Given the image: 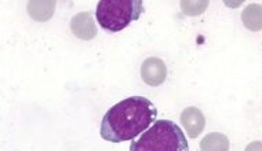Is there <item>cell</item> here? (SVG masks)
I'll use <instances>...</instances> for the list:
<instances>
[{
  "instance_id": "obj_1",
  "label": "cell",
  "mask_w": 262,
  "mask_h": 151,
  "mask_svg": "<svg viewBox=\"0 0 262 151\" xmlns=\"http://www.w3.org/2000/svg\"><path fill=\"white\" fill-rule=\"evenodd\" d=\"M158 117V110L149 99L130 96L112 106L101 121V138L106 142L133 140L149 128Z\"/></svg>"
},
{
  "instance_id": "obj_2",
  "label": "cell",
  "mask_w": 262,
  "mask_h": 151,
  "mask_svg": "<svg viewBox=\"0 0 262 151\" xmlns=\"http://www.w3.org/2000/svg\"><path fill=\"white\" fill-rule=\"evenodd\" d=\"M130 151H189L185 134L176 122L158 120L130 144Z\"/></svg>"
},
{
  "instance_id": "obj_3",
  "label": "cell",
  "mask_w": 262,
  "mask_h": 151,
  "mask_svg": "<svg viewBox=\"0 0 262 151\" xmlns=\"http://www.w3.org/2000/svg\"><path fill=\"white\" fill-rule=\"evenodd\" d=\"M142 11V0H101L97 5L95 17L104 31L115 33L137 21Z\"/></svg>"
},
{
  "instance_id": "obj_4",
  "label": "cell",
  "mask_w": 262,
  "mask_h": 151,
  "mask_svg": "<svg viewBox=\"0 0 262 151\" xmlns=\"http://www.w3.org/2000/svg\"><path fill=\"white\" fill-rule=\"evenodd\" d=\"M141 77L148 85H162L167 79V66L160 58H146L141 65Z\"/></svg>"
},
{
  "instance_id": "obj_5",
  "label": "cell",
  "mask_w": 262,
  "mask_h": 151,
  "mask_svg": "<svg viewBox=\"0 0 262 151\" xmlns=\"http://www.w3.org/2000/svg\"><path fill=\"white\" fill-rule=\"evenodd\" d=\"M71 31L80 40H91L97 36V27L89 11L79 13L71 19Z\"/></svg>"
},
{
  "instance_id": "obj_6",
  "label": "cell",
  "mask_w": 262,
  "mask_h": 151,
  "mask_svg": "<svg viewBox=\"0 0 262 151\" xmlns=\"http://www.w3.org/2000/svg\"><path fill=\"white\" fill-rule=\"evenodd\" d=\"M181 122L190 139L198 138L203 132L206 118L198 107H186L181 113Z\"/></svg>"
},
{
  "instance_id": "obj_7",
  "label": "cell",
  "mask_w": 262,
  "mask_h": 151,
  "mask_svg": "<svg viewBox=\"0 0 262 151\" xmlns=\"http://www.w3.org/2000/svg\"><path fill=\"white\" fill-rule=\"evenodd\" d=\"M55 6V2H29L27 6L28 14L37 22H46L54 15Z\"/></svg>"
},
{
  "instance_id": "obj_8",
  "label": "cell",
  "mask_w": 262,
  "mask_h": 151,
  "mask_svg": "<svg viewBox=\"0 0 262 151\" xmlns=\"http://www.w3.org/2000/svg\"><path fill=\"white\" fill-rule=\"evenodd\" d=\"M243 25L249 31L258 32L262 29V6L257 3H251L242 13Z\"/></svg>"
},
{
  "instance_id": "obj_9",
  "label": "cell",
  "mask_w": 262,
  "mask_h": 151,
  "mask_svg": "<svg viewBox=\"0 0 262 151\" xmlns=\"http://www.w3.org/2000/svg\"><path fill=\"white\" fill-rule=\"evenodd\" d=\"M229 139L220 132H211L206 135L200 142L202 151H229Z\"/></svg>"
},
{
  "instance_id": "obj_10",
  "label": "cell",
  "mask_w": 262,
  "mask_h": 151,
  "mask_svg": "<svg viewBox=\"0 0 262 151\" xmlns=\"http://www.w3.org/2000/svg\"><path fill=\"white\" fill-rule=\"evenodd\" d=\"M208 7V2H181L182 13L186 15H200Z\"/></svg>"
},
{
  "instance_id": "obj_11",
  "label": "cell",
  "mask_w": 262,
  "mask_h": 151,
  "mask_svg": "<svg viewBox=\"0 0 262 151\" xmlns=\"http://www.w3.org/2000/svg\"><path fill=\"white\" fill-rule=\"evenodd\" d=\"M246 151H262V142H251L250 144H247L246 147Z\"/></svg>"
},
{
  "instance_id": "obj_12",
  "label": "cell",
  "mask_w": 262,
  "mask_h": 151,
  "mask_svg": "<svg viewBox=\"0 0 262 151\" xmlns=\"http://www.w3.org/2000/svg\"><path fill=\"white\" fill-rule=\"evenodd\" d=\"M242 3H243V2H237V3H228V2H226L225 5L226 6H239V5H242Z\"/></svg>"
}]
</instances>
